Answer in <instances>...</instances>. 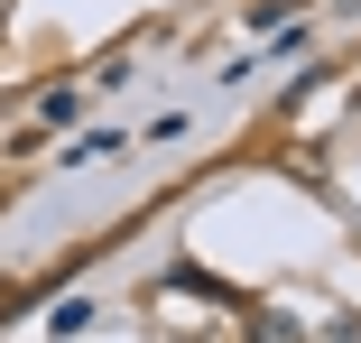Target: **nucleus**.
I'll use <instances>...</instances> for the list:
<instances>
[{
	"mask_svg": "<svg viewBox=\"0 0 361 343\" xmlns=\"http://www.w3.org/2000/svg\"><path fill=\"white\" fill-rule=\"evenodd\" d=\"M84 325H93V306H84V297H65V306L47 315V334H84Z\"/></svg>",
	"mask_w": 361,
	"mask_h": 343,
	"instance_id": "1",
	"label": "nucleus"
},
{
	"mask_svg": "<svg viewBox=\"0 0 361 343\" xmlns=\"http://www.w3.org/2000/svg\"><path fill=\"white\" fill-rule=\"evenodd\" d=\"M324 343H361V315H334V325H324Z\"/></svg>",
	"mask_w": 361,
	"mask_h": 343,
	"instance_id": "2",
	"label": "nucleus"
}]
</instances>
